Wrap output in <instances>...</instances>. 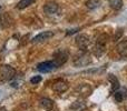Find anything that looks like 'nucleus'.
Here are the masks:
<instances>
[{
  "label": "nucleus",
  "mask_w": 127,
  "mask_h": 111,
  "mask_svg": "<svg viewBox=\"0 0 127 111\" xmlns=\"http://www.w3.org/2000/svg\"><path fill=\"white\" fill-rule=\"evenodd\" d=\"M16 71L11 66L2 65L0 66V80L1 81H9L15 77Z\"/></svg>",
  "instance_id": "f257e3e1"
},
{
  "label": "nucleus",
  "mask_w": 127,
  "mask_h": 111,
  "mask_svg": "<svg viewBox=\"0 0 127 111\" xmlns=\"http://www.w3.org/2000/svg\"><path fill=\"white\" fill-rule=\"evenodd\" d=\"M68 57H69V55H68L67 51L65 50H60L58 51V52L55 53V56H54V63L56 65V67L59 68L60 66H63L64 63L66 62V61L68 60Z\"/></svg>",
  "instance_id": "f03ea898"
},
{
  "label": "nucleus",
  "mask_w": 127,
  "mask_h": 111,
  "mask_svg": "<svg viewBox=\"0 0 127 111\" xmlns=\"http://www.w3.org/2000/svg\"><path fill=\"white\" fill-rule=\"evenodd\" d=\"M76 44L78 46L79 49L81 50H85L89 47L90 44V38L87 35H79L76 38Z\"/></svg>",
  "instance_id": "7ed1b4c3"
},
{
  "label": "nucleus",
  "mask_w": 127,
  "mask_h": 111,
  "mask_svg": "<svg viewBox=\"0 0 127 111\" xmlns=\"http://www.w3.org/2000/svg\"><path fill=\"white\" fill-rule=\"evenodd\" d=\"M106 36H100L98 38V40L96 41V46H95V53L97 56H100L105 52V48H106Z\"/></svg>",
  "instance_id": "20e7f679"
},
{
  "label": "nucleus",
  "mask_w": 127,
  "mask_h": 111,
  "mask_svg": "<svg viewBox=\"0 0 127 111\" xmlns=\"http://www.w3.org/2000/svg\"><path fill=\"white\" fill-rule=\"evenodd\" d=\"M92 62V59L87 53H83V55L78 56L74 61V65L76 67H86Z\"/></svg>",
  "instance_id": "39448f33"
},
{
  "label": "nucleus",
  "mask_w": 127,
  "mask_h": 111,
  "mask_svg": "<svg viewBox=\"0 0 127 111\" xmlns=\"http://www.w3.org/2000/svg\"><path fill=\"white\" fill-rule=\"evenodd\" d=\"M56 65L54 63V61H44V62L39 63L38 65V68L37 69L39 70L40 72H42V73H45V72H50L53 71L54 69H56Z\"/></svg>",
  "instance_id": "423d86ee"
},
{
  "label": "nucleus",
  "mask_w": 127,
  "mask_h": 111,
  "mask_svg": "<svg viewBox=\"0 0 127 111\" xmlns=\"http://www.w3.org/2000/svg\"><path fill=\"white\" fill-rule=\"evenodd\" d=\"M59 11V6L56 2H47L44 6V12L46 15H56Z\"/></svg>",
  "instance_id": "0eeeda50"
},
{
  "label": "nucleus",
  "mask_w": 127,
  "mask_h": 111,
  "mask_svg": "<svg viewBox=\"0 0 127 111\" xmlns=\"http://www.w3.org/2000/svg\"><path fill=\"white\" fill-rule=\"evenodd\" d=\"M53 36H54V32H53V31H44V32H40L39 35L36 36V37L32 39V42L37 44V42L46 41V40L50 39Z\"/></svg>",
  "instance_id": "6e6552de"
},
{
  "label": "nucleus",
  "mask_w": 127,
  "mask_h": 111,
  "mask_svg": "<svg viewBox=\"0 0 127 111\" xmlns=\"http://www.w3.org/2000/svg\"><path fill=\"white\" fill-rule=\"evenodd\" d=\"M67 89H68V83L63 80L56 81L53 85V90L55 92H58V93H63V92H65Z\"/></svg>",
  "instance_id": "1a4fd4ad"
},
{
  "label": "nucleus",
  "mask_w": 127,
  "mask_h": 111,
  "mask_svg": "<svg viewBox=\"0 0 127 111\" xmlns=\"http://www.w3.org/2000/svg\"><path fill=\"white\" fill-rule=\"evenodd\" d=\"M77 91H78V93L80 94L81 97L87 98V97H89L90 93H92V87H90L89 85H87V83H84V85H80L77 88Z\"/></svg>",
  "instance_id": "9d476101"
},
{
  "label": "nucleus",
  "mask_w": 127,
  "mask_h": 111,
  "mask_svg": "<svg viewBox=\"0 0 127 111\" xmlns=\"http://www.w3.org/2000/svg\"><path fill=\"white\" fill-rule=\"evenodd\" d=\"M117 52L119 56L122 57H127V40H123L122 42H119L116 47Z\"/></svg>",
  "instance_id": "9b49d317"
},
{
  "label": "nucleus",
  "mask_w": 127,
  "mask_h": 111,
  "mask_svg": "<svg viewBox=\"0 0 127 111\" xmlns=\"http://www.w3.org/2000/svg\"><path fill=\"white\" fill-rule=\"evenodd\" d=\"M39 103H40V106H41L44 109H46V110H51L54 108L53 100H50L49 98H41L40 99V101H39Z\"/></svg>",
  "instance_id": "f8f14e48"
},
{
  "label": "nucleus",
  "mask_w": 127,
  "mask_h": 111,
  "mask_svg": "<svg viewBox=\"0 0 127 111\" xmlns=\"http://www.w3.org/2000/svg\"><path fill=\"white\" fill-rule=\"evenodd\" d=\"M70 109L72 111H84L86 109V105L83 101H75V102L70 106Z\"/></svg>",
  "instance_id": "ddd939ff"
},
{
  "label": "nucleus",
  "mask_w": 127,
  "mask_h": 111,
  "mask_svg": "<svg viewBox=\"0 0 127 111\" xmlns=\"http://www.w3.org/2000/svg\"><path fill=\"white\" fill-rule=\"evenodd\" d=\"M108 80L112 82V90L113 91H116L117 89L119 88V82H118V79L116 78V77L114 76V74H109L108 76Z\"/></svg>",
  "instance_id": "4468645a"
},
{
  "label": "nucleus",
  "mask_w": 127,
  "mask_h": 111,
  "mask_svg": "<svg viewBox=\"0 0 127 111\" xmlns=\"http://www.w3.org/2000/svg\"><path fill=\"white\" fill-rule=\"evenodd\" d=\"M99 6H100V0H87L86 1V7L90 10L98 8Z\"/></svg>",
  "instance_id": "2eb2a0df"
},
{
  "label": "nucleus",
  "mask_w": 127,
  "mask_h": 111,
  "mask_svg": "<svg viewBox=\"0 0 127 111\" xmlns=\"http://www.w3.org/2000/svg\"><path fill=\"white\" fill-rule=\"evenodd\" d=\"M109 6L114 10H119L123 7V0H109Z\"/></svg>",
  "instance_id": "dca6fc26"
},
{
  "label": "nucleus",
  "mask_w": 127,
  "mask_h": 111,
  "mask_svg": "<svg viewBox=\"0 0 127 111\" xmlns=\"http://www.w3.org/2000/svg\"><path fill=\"white\" fill-rule=\"evenodd\" d=\"M36 0H20L17 4V8L21 10V9H25V8H27V7H29L30 4H32Z\"/></svg>",
  "instance_id": "f3484780"
},
{
  "label": "nucleus",
  "mask_w": 127,
  "mask_h": 111,
  "mask_svg": "<svg viewBox=\"0 0 127 111\" xmlns=\"http://www.w3.org/2000/svg\"><path fill=\"white\" fill-rule=\"evenodd\" d=\"M11 20L8 17V15H3L0 16V28H4V27H8L10 24Z\"/></svg>",
  "instance_id": "a211bd4d"
},
{
  "label": "nucleus",
  "mask_w": 127,
  "mask_h": 111,
  "mask_svg": "<svg viewBox=\"0 0 127 111\" xmlns=\"http://www.w3.org/2000/svg\"><path fill=\"white\" fill-rule=\"evenodd\" d=\"M127 97V90L126 89H123L121 90V91H116L115 92V99H116V101H118V102H121V101H123V99Z\"/></svg>",
  "instance_id": "6ab92c4d"
},
{
  "label": "nucleus",
  "mask_w": 127,
  "mask_h": 111,
  "mask_svg": "<svg viewBox=\"0 0 127 111\" xmlns=\"http://www.w3.org/2000/svg\"><path fill=\"white\" fill-rule=\"evenodd\" d=\"M41 80H42L41 76H35V77H32V78L30 79V82L32 83V85H37V83L40 82Z\"/></svg>",
  "instance_id": "aec40b11"
},
{
  "label": "nucleus",
  "mask_w": 127,
  "mask_h": 111,
  "mask_svg": "<svg viewBox=\"0 0 127 111\" xmlns=\"http://www.w3.org/2000/svg\"><path fill=\"white\" fill-rule=\"evenodd\" d=\"M77 31H78V29H74V30H69V31H67V32H66V35H72V33H76Z\"/></svg>",
  "instance_id": "412c9836"
},
{
  "label": "nucleus",
  "mask_w": 127,
  "mask_h": 111,
  "mask_svg": "<svg viewBox=\"0 0 127 111\" xmlns=\"http://www.w3.org/2000/svg\"><path fill=\"white\" fill-rule=\"evenodd\" d=\"M0 9H1V7H0Z\"/></svg>",
  "instance_id": "4be33fe9"
}]
</instances>
